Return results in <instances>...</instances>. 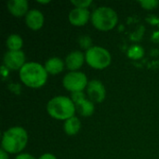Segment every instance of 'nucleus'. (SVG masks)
I'll list each match as a JSON object with an SVG mask.
<instances>
[{"instance_id":"4","label":"nucleus","mask_w":159,"mask_h":159,"mask_svg":"<svg viewBox=\"0 0 159 159\" xmlns=\"http://www.w3.org/2000/svg\"><path fill=\"white\" fill-rule=\"evenodd\" d=\"M92 25L99 31L108 32L114 29L118 22V15L116 11L106 6L95 8L91 12L90 18Z\"/></svg>"},{"instance_id":"14","label":"nucleus","mask_w":159,"mask_h":159,"mask_svg":"<svg viewBox=\"0 0 159 159\" xmlns=\"http://www.w3.org/2000/svg\"><path fill=\"white\" fill-rule=\"evenodd\" d=\"M44 66L48 75H57L64 70L65 62L59 57H51L47 60Z\"/></svg>"},{"instance_id":"17","label":"nucleus","mask_w":159,"mask_h":159,"mask_svg":"<svg viewBox=\"0 0 159 159\" xmlns=\"http://www.w3.org/2000/svg\"><path fill=\"white\" fill-rule=\"evenodd\" d=\"M144 56V49L140 45H133L128 49V57L131 60H140Z\"/></svg>"},{"instance_id":"15","label":"nucleus","mask_w":159,"mask_h":159,"mask_svg":"<svg viewBox=\"0 0 159 159\" xmlns=\"http://www.w3.org/2000/svg\"><path fill=\"white\" fill-rule=\"evenodd\" d=\"M82 123L77 116H73L64 121L63 130L68 136H75L81 129Z\"/></svg>"},{"instance_id":"16","label":"nucleus","mask_w":159,"mask_h":159,"mask_svg":"<svg viewBox=\"0 0 159 159\" xmlns=\"http://www.w3.org/2000/svg\"><path fill=\"white\" fill-rule=\"evenodd\" d=\"M6 46L8 50H21L23 47V39L22 37L18 34H12L7 36L6 40Z\"/></svg>"},{"instance_id":"5","label":"nucleus","mask_w":159,"mask_h":159,"mask_svg":"<svg viewBox=\"0 0 159 159\" xmlns=\"http://www.w3.org/2000/svg\"><path fill=\"white\" fill-rule=\"evenodd\" d=\"M86 62L89 67L95 70H103L112 62V55L108 49L100 47L92 46L85 52Z\"/></svg>"},{"instance_id":"12","label":"nucleus","mask_w":159,"mask_h":159,"mask_svg":"<svg viewBox=\"0 0 159 159\" xmlns=\"http://www.w3.org/2000/svg\"><path fill=\"white\" fill-rule=\"evenodd\" d=\"M45 22V16L39 9H30L25 16V23L27 27L33 31L40 30Z\"/></svg>"},{"instance_id":"9","label":"nucleus","mask_w":159,"mask_h":159,"mask_svg":"<svg viewBox=\"0 0 159 159\" xmlns=\"http://www.w3.org/2000/svg\"><path fill=\"white\" fill-rule=\"evenodd\" d=\"M88 98L94 103H101L105 100L106 89L102 81L98 79H92L89 82L86 89Z\"/></svg>"},{"instance_id":"24","label":"nucleus","mask_w":159,"mask_h":159,"mask_svg":"<svg viewBox=\"0 0 159 159\" xmlns=\"http://www.w3.org/2000/svg\"><path fill=\"white\" fill-rule=\"evenodd\" d=\"M1 72H2V75H3V78L7 75H8V69L7 67H5L4 65L2 66L1 68Z\"/></svg>"},{"instance_id":"23","label":"nucleus","mask_w":159,"mask_h":159,"mask_svg":"<svg viewBox=\"0 0 159 159\" xmlns=\"http://www.w3.org/2000/svg\"><path fill=\"white\" fill-rule=\"evenodd\" d=\"M8 155L6 151H4L3 149L0 150V159H9L8 158Z\"/></svg>"},{"instance_id":"3","label":"nucleus","mask_w":159,"mask_h":159,"mask_svg":"<svg viewBox=\"0 0 159 159\" xmlns=\"http://www.w3.org/2000/svg\"><path fill=\"white\" fill-rule=\"evenodd\" d=\"M48 114L57 120H67L73 116L76 112L73 100L67 96H55L47 103Z\"/></svg>"},{"instance_id":"11","label":"nucleus","mask_w":159,"mask_h":159,"mask_svg":"<svg viewBox=\"0 0 159 159\" xmlns=\"http://www.w3.org/2000/svg\"><path fill=\"white\" fill-rule=\"evenodd\" d=\"M86 61L85 59V53H83L81 50H73L71 51L65 58V67L70 72L78 71Z\"/></svg>"},{"instance_id":"22","label":"nucleus","mask_w":159,"mask_h":159,"mask_svg":"<svg viewBox=\"0 0 159 159\" xmlns=\"http://www.w3.org/2000/svg\"><path fill=\"white\" fill-rule=\"evenodd\" d=\"M38 159H57L56 156L53 155V154H50V153H45L43 155H41Z\"/></svg>"},{"instance_id":"20","label":"nucleus","mask_w":159,"mask_h":159,"mask_svg":"<svg viewBox=\"0 0 159 159\" xmlns=\"http://www.w3.org/2000/svg\"><path fill=\"white\" fill-rule=\"evenodd\" d=\"M71 4L74 5L75 7H80V8H88L89 7L91 6L92 1L91 0H76V1H71Z\"/></svg>"},{"instance_id":"25","label":"nucleus","mask_w":159,"mask_h":159,"mask_svg":"<svg viewBox=\"0 0 159 159\" xmlns=\"http://www.w3.org/2000/svg\"><path fill=\"white\" fill-rule=\"evenodd\" d=\"M37 3H39V4H48V3H50V1L49 0H47V1H37Z\"/></svg>"},{"instance_id":"19","label":"nucleus","mask_w":159,"mask_h":159,"mask_svg":"<svg viewBox=\"0 0 159 159\" xmlns=\"http://www.w3.org/2000/svg\"><path fill=\"white\" fill-rule=\"evenodd\" d=\"M79 45L82 48L86 49V51L88 49H89L92 47V40L90 38V36L89 35H83L79 38Z\"/></svg>"},{"instance_id":"2","label":"nucleus","mask_w":159,"mask_h":159,"mask_svg":"<svg viewBox=\"0 0 159 159\" xmlns=\"http://www.w3.org/2000/svg\"><path fill=\"white\" fill-rule=\"evenodd\" d=\"M20 80L28 88L39 89L45 86L48 81V74L45 66L39 62L29 61L26 62L19 71Z\"/></svg>"},{"instance_id":"10","label":"nucleus","mask_w":159,"mask_h":159,"mask_svg":"<svg viewBox=\"0 0 159 159\" xmlns=\"http://www.w3.org/2000/svg\"><path fill=\"white\" fill-rule=\"evenodd\" d=\"M90 18H91V13L89 10V8L75 7L70 11L68 15V20L70 23L77 27L86 25Z\"/></svg>"},{"instance_id":"7","label":"nucleus","mask_w":159,"mask_h":159,"mask_svg":"<svg viewBox=\"0 0 159 159\" xmlns=\"http://www.w3.org/2000/svg\"><path fill=\"white\" fill-rule=\"evenodd\" d=\"M71 99L75 103L76 112H78L80 116L84 117H89L94 114L95 104L86 96L84 92L73 93L71 95Z\"/></svg>"},{"instance_id":"6","label":"nucleus","mask_w":159,"mask_h":159,"mask_svg":"<svg viewBox=\"0 0 159 159\" xmlns=\"http://www.w3.org/2000/svg\"><path fill=\"white\" fill-rule=\"evenodd\" d=\"M88 76L80 71L69 72L62 78V86L67 90L73 93L83 92L89 84Z\"/></svg>"},{"instance_id":"18","label":"nucleus","mask_w":159,"mask_h":159,"mask_svg":"<svg viewBox=\"0 0 159 159\" xmlns=\"http://www.w3.org/2000/svg\"><path fill=\"white\" fill-rule=\"evenodd\" d=\"M140 6L146 9V10H152L157 8L159 6V1L157 0H143V1H139Z\"/></svg>"},{"instance_id":"21","label":"nucleus","mask_w":159,"mask_h":159,"mask_svg":"<svg viewBox=\"0 0 159 159\" xmlns=\"http://www.w3.org/2000/svg\"><path fill=\"white\" fill-rule=\"evenodd\" d=\"M15 159H36L34 156L28 154V153H21L16 156Z\"/></svg>"},{"instance_id":"13","label":"nucleus","mask_w":159,"mask_h":159,"mask_svg":"<svg viewBox=\"0 0 159 159\" xmlns=\"http://www.w3.org/2000/svg\"><path fill=\"white\" fill-rule=\"evenodd\" d=\"M7 7L9 13L16 18L25 17L30 10L27 0H10L7 3Z\"/></svg>"},{"instance_id":"8","label":"nucleus","mask_w":159,"mask_h":159,"mask_svg":"<svg viewBox=\"0 0 159 159\" xmlns=\"http://www.w3.org/2000/svg\"><path fill=\"white\" fill-rule=\"evenodd\" d=\"M26 57L22 50H7L3 57V65L11 71H20L26 63Z\"/></svg>"},{"instance_id":"1","label":"nucleus","mask_w":159,"mask_h":159,"mask_svg":"<svg viewBox=\"0 0 159 159\" xmlns=\"http://www.w3.org/2000/svg\"><path fill=\"white\" fill-rule=\"evenodd\" d=\"M29 136L26 129L20 126H15L4 131L1 141V149L7 154L19 155L24 150L28 143Z\"/></svg>"}]
</instances>
